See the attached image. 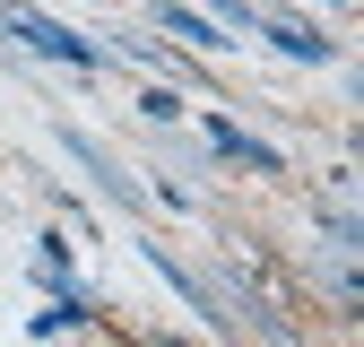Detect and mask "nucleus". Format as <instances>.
<instances>
[{
	"mask_svg": "<svg viewBox=\"0 0 364 347\" xmlns=\"http://www.w3.org/2000/svg\"><path fill=\"white\" fill-rule=\"evenodd\" d=\"M208 139H217V156H235V165H252V174H278V148H260L252 130H235V122H208Z\"/></svg>",
	"mask_w": 364,
	"mask_h": 347,
	"instance_id": "nucleus-2",
	"label": "nucleus"
},
{
	"mask_svg": "<svg viewBox=\"0 0 364 347\" xmlns=\"http://www.w3.org/2000/svg\"><path fill=\"white\" fill-rule=\"evenodd\" d=\"M278 53H295V61H330V35H312V26H295V18H278V26H260Z\"/></svg>",
	"mask_w": 364,
	"mask_h": 347,
	"instance_id": "nucleus-3",
	"label": "nucleus"
},
{
	"mask_svg": "<svg viewBox=\"0 0 364 347\" xmlns=\"http://www.w3.org/2000/svg\"><path fill=\"white\" fill-rule=\"evenodd\" d=\"M156 9H165V26H173V35H182V43H217V35H208V18H200V9H182V0H156Z\"/></svg>",
	"mask_w": 364,
	"mask_h": 347,
	"instance_id": "nucleus-4",
	"label": "nucleus"
},
{
	"mask_svg": "<svg viewBox=\"0 0 364 347\" xmlns=\"http://www.w3.org/2000/svg\"><path fill=\"white\" fill-rule=\"evenodd\" d=\"M0 18H9V35L35 43L43 61H70V70H96V61H105L87 35H70V26H53V18H35V9H18V0H0Z\"/></svg>",
	"mask_w": 364,
	"mask_h": 347,
	"instance_id": "nucleus-1",
	"label": "nucleus"
}]
</instances>
